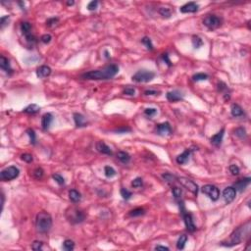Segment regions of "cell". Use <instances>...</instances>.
<instances>
[{"label":"cell","mask_w":251,"mask_h":251,"mask_svg":"<svg viewBox=\"0 0 251 251\" xmlns=\"http://www.w3.org/2000/svg\"><path fill=\"white\" fill-rule=\"evenodd\" d=\"M143 185V181H142L141 178H135L133 181H132V186L134 188H139Z\"/></svg>","instance_id":"ee69618b"},{"label":"cell","mask_w":251,"mask_h":251,"mask_svg":"<svg viewBox=\"0 0 251 251\" xmlns=\"http://www.w3.org/2000/svg\"><path fill=\"white\" fill-rule=\"evenodd\" d=\"M51 39H52V36H51L49 33H45V35H43L41 37H40V40L41 42L45 43V44H47L51 41Z\"/></svg>","instance_id":"816d5d0a"},{"label":"cell","mask_w":251,"mask_h":251,"mask_svg":"<svg viewBox=\"0 0 251 251\" xmlns=\"http://www.w3.org/2000/svg\"><path fill=\"white\" fill-rule=\"evenodd\" d=\"M141 42H142V44H144V45H145V47H146L148 50H153V49H154L153 43H152L151 39H150L149 37L144 36L143 38L141 39Z\"/></svg>","instance_id":"f35d334b"},{"label":"cell","mask_w":251,"mask_h":251,"mask_svg":"<svg viewBox=\"0 0 251 251\" xmlns=\"http://www.w3.org/2000/svg\"><path fill=\"white\" fill-rule=\"evenodd\" d=\"M158 12L159 14H160L163 18H166V19H169L171 18V16H172V11H171L169 8L167 7H161V8H159L158 10Z\"/></svg>","instance_id":"4dcf8cb0"},{"label":"cell","mask_w":251,"mask_h":251,"mask_svg":"<svg viewBox=\"0 0 251 251\" xmlns=\"http://www.w3.org/2000/svg\"><path fill=\"white\" fill-rule=\"evenodd\" d=\"M221 24H222L221 19L215 15H208L203 20V25L208 28L209 30H216V28H218L221 26Z\"/></svg>","instance_id":"ba28073f"},{"label":"cell","mask_w":251,"mask_h":251,"mask_svg":"<svg viewBox=\"0 0 251 251\" xmlns=\"http://www.w3.org/2000/svg\"><path fill=\"white\" fill-rule=\"evenodd\" d=\"M124 94L129 96H134L135 94V89L134 87H126L124 89Z\"/></svg>","instance_id":"f5cc1de1"},{"label":"cell","mask_w":251,"mask_h":251,"mask_svg":"<svg viewBox=\"0 0 251 251\" xmlns=\"http://www.w3.org/2000/svg\"><path fill=\"white\" fill-rule=\"evenodd\" d=\"M158 93H159V91H157V90H152V89L146 90L145 92H144L145 95H158Z\"/></svg>","instance_id":"6f0895ef"},{"label":"cell","mask_w":251,"mask_h":251,"mask_svg":"<svg viewBox=\"0 0 251 251\" xmlns=\"http://www.w3.org/2000/svg\"><path fill=\"white\" fill-rule=\"evenodd\" d=\"M97 7H98V1H91V2H89L88 3V5H87V10H89V11H94V10H96L97 9Z\"/></svg>","instance_id":"f907efd6"},{"label":"cell","mask_w":251,"mask_h":251,"mask_svg":"<svg viewBox=\"0 0 251 251\" xmlns=\"http://www.w3.org/2000/svg\"><path fill=\"white\" fill-rule=\"evenodd\" d=\"M201 191L206 194L212 201H217L220 197V190L219 188L213 185H205L202 186Z\"/></svg>","instance_id":"52a82bcc"},{"label":"cell","mask_w":251,"mask_h":251,"mask_svg":"<svg viewBox=\"0 0 251 251\" xmlns=\"http://www.w3.org/2000/svg\"><path fill=\"white\" fill-rule=\"evenodd\" d=\"M155 250H169V247L167 246H162V245H157V246L155 247Z\"/></svg>","instance_id":"680465c9"},{"label":"cell","mask_w":251,"mask_h":251,"mask_svg":"<svg viewBox=\"0 0 251 251\" xmlns=\"http://www.w3.org/2000/svg\"><path fill=\"white\" fill-rule=\"evenodd\" d=\"M75 248V242L71 239H66V240L63 242V249L66 251H72Z\"/></svg>","instance_id":"d6a6232c"},{"label":"cell","mask_w":251,"mask_h":251,"mask_svg":"<svg viewBox=\"0 0 251 251\" xmlns=\"http://www.w3.org/2000/svg\"><path fill=\"white\" fill-rule=\"evenodd\" d=\"M178 181H179V182H180V184L182 186L186 188L187 190H189L194 195H197V193H198V185L195 184L194 181L189 180V179H187V178H184V177H181V178H179Z\"/></svg>","instance_id":"9c48e42d"},{"label":"cell","mask_w":251,"mask_h":251,"mask_svg":"<svg viewBox=\"0 0 251 251\" xmlns=\"http://www.w3.org/2000/svg\"><path fill=\"white\" fill-rule=\"evenodd\" d=\"M43 176V170L41 168H37L33 171V177L36 179V180H40Z\"/></svg>","instance_id":"7dc6e473"},{"label":"cell","mask_w":251,"mask_h":251,"mask_svg":"<svg viewBox=\"0 0 251 251\" xmlns=\"http://www.w3.org/2000/svg\"><path fill=\"white\" fill-rule=\"evenodd\" d=\"M230 172L233 176H237L239 174V168L236 166V165H231V166H230Z\"/></svg>","instance_id":"db71d44e"},{"label":"cell","mask_w":251,"mask_h":251,"mask_svg":"<svg viewBox=\"0 0 251 251\" xmlns=\"http://www.w3.org/2000/svg\"><path fill=\"white\" fill-rule=\"evenodd\" d=\"M1 205H2V208H3V205H4V194H3V193L1 194Z\"/></svg>","instance_id":"94428289"},{"label":"cell","mask_w":251,"mask_h":251,"mask_svg":"<svg viewBox=\"0 0 251 251\" xmlns=\"http://www.w3.org/2000/svg\"><path fill=\"white\" fill-rule=\"evenodd\" d=\"M18 4L21 6V9H22V10H25V3H24V2H23V1H19Z\"/></svg>","instance_id":"91938a15"},{"label":"cell","mask_w":251,"mask_h":251,"mask_svg":"<svg viewBox=\"0 0 251 251\" xmlns=\"http://www.w3.org/2000/svg\"><path fill=\"white\" fill-rule=\"evenodd\" d=\"M145 214V210L143 208H135L132 211H130L129 212V216L130 217H139V216H142Z\"/></svg>","instance_id":"1f68e13d"},{"label":"cell","mask_w":251,"mask_h":251,"mask_svg":"<svg viewBox=\"0 0 251 251\" xmlns=\"http://www.w3.org/2000/svg\"><path fill=\"white\" fill-rule=\"evenodd\" d=\"M52 178H53V180H54L59 185H65V180H64V178H63V177H62L61 175H59V174H54V175H52Z\"/></svg>","instance_id":"7bdbcfd3"},{"label":"cell","mask_w":251,"mask_h":251,"mask_svg":"<svg viewBox=\"0 0 251 251\" xmlns=\"http://www.w3.org/2000/svg\"><path fill=\"white\" fill-rule=\"evenodd\" d=\"M59 23V18L57 17H53V18H50L46 21V26L48 28H54L55 26H57V24Z\"/></svg>","instance_id":"60d3db41"},{"label":"cell","mask_w":251,"mask_h":251,"mask_svg":"<svg viewBox=\"0 0 251 251\" xmlns=\"http://www.w3.org/2000/svg\"><path fill=\"white\" fill-rule=\"evenodd\" d=\"M192 150L191 149H185L184 152H182L181 154H180V155L177 157L176 159V161L177 163H178L179 165H184L185 164L188 160H189V157H190V154H191Z\"/></svg>","instance_id":"ffe728a7"},{"label":"cell","mask_w":251,"mask_h":251,"mask_svg":"<svg viewBox=\"0 0 251 251\" xmlns=\"http://www.w3.org/2000/svg\"><path fill=\"white\" fill-rule=\"evenodd\" d=\"M199 6L195 2H188L180 8V11L181 13H195L198 11Z\"/></svg>","instance_id":"5bb4252c"},{"label":"cell","mask_w":251,"mask_h":251,"mask_svg":"<svg viewBox=\"0 0 251 251\" xmlns=\"http://www.w3.org/2000/svg\"><path fill=\"white\" fill-rule=\"evenodd\" d=\"M9 19H10L9 16H3V17H1V19H0V28H1V30H3V28L8 25Z\"/></svg>","instance_id":"f6af8a7d"},{"label":"cell","mask_w":251,"mask_h":251,"mask_svg":"<svg viewBox=\"0 0 251 251\" xmlns=\"http://www.w3.org/2000/svg\"><path fill=\"white\" fill-rule=\"evenodd\" d=\"M156 133L159 135H166V134H172V128L168 122L158 124L156 126Z\"/></svg>","instance_id":"7c38bea8"},{"label":"cell","mask_w":251,"mask_h":251,"mask_svg":"<svg viewBox=\"0 0 251 251\" xmlns=\"http://www.w3.org/2000/svg\"><path fill=\"white\" fill-rule=\"evenodd\" d=\"M119 72V67L115 64L109 65L101 70L89 71L83 74L81 78L83 79H88V81H106L111 79L115 77Z\"/></svg>","instance_id":"6da1fadb"},{"label":"cell","mask_w":251,"mask_h":251,"mask_svg":"<svg viewBox=\"0 0 251 251\" xmlns=\"http://www.w3.org/2000/svg\"><path fill=\"white\" fill-rule=\"evenodd\" d=\"M74 121H75L77 128H83V127H87V119L84 118L83 115H82V114L79 113L74 114Z\"/></svg>","instance_id":"7402d4cb"},{"label":"cell","mask_w":251,"mask_h":251,"mask_svg":"<svg viewBox=\"0 0 251 251\" xmlns=\"http://www.w3.org/2000/svg\"><path fill=\"white\" fill-rule=\"evenodd\" d=\"M186 241H187V236L181 235L179 237L178 241H177V248H178L179 250H182V249L185 248V246Z\"/></svg>","instance_id":"83f0119b"},{"label":"cell","mask_w":251,"mask_h":251,"mask_svg":"<svg viewBox=\"0 0 251 251\" xmlns=\"http://www.w3.org/2000/svg\"><path fill=\"white\" fill-rule=\"evenodd\" d=\"M104 174H105L106 178L111 179V178H113V177H115L117 173H116L115 169H114L113 167H111V166H105V168H104Z\"/></svg>","instance_id":"f546056e"},{"label":"cell","mask_w":251,"mask_h":251,"mask_svg":"<svg viewBox=\"0 0 251 251\" xmlns=\"http://www.w3.org/2000/svg\"><path fill=\"white\" fill-rule=\"evenodd\" d=\"M21 159H22L23 161L27 162V163H31V162H32V160H33L32 156L31 155V154H28V153L23 154V155L21 156Z\"/></svg>","instance_id":"681fc988"},{"label":"cell","mask_w":251,"mask_h":251,"mask_svg":"<svg viewBox=\"0 0 251 251\" xmlns=\"http://www.w3.org/2000/svg\"><path fill=\"white\" fill-rule=\"evenodd\" d=\"M172 192H173V195H174L175 199H177V200H180V199L181 198V195H182L181 188H180L178 186H174L172 188Z\"/></svg>","instance_id":"ab89813d"},{"label":"cell","mask_w":251,"mask_h":251,"mask_svg":"<svg viewBox=\"0 0 251 251\" xmlns=\"http://www.w3.org/2000/svg\"><path fill=\"white\" fill-rule=\"evenodd\" d=\"M250 181H251L250 178H244L242 180H239V181H237L236 182L233 184V187L236 188V191L242 192L245 188H246V186L250 184Z\"/></svg>","instance_id":"d6986e66"},{"label":"cell","mask_w":251,"mask_h":251,"mask_svg":"<svg viewBox=\"0 0 251 251\" xmlns=\"http://www.w3.org/2000/svg\"><path fill=\"white\" fill-rule=\"evenodd\" d=\"M69 198H70V200L74 203H77L79 201H81V199H82V195H81V193H79L78 190L76 189H71L69 191Z\"/></svg>","instance_id":"4316f807"},{"label":"cell","mask_w":251,"mask_h":251,"mask_svg":"<svg viewBox=\"0 0 251 251\" xmlns=\"http://www.w3.org/2000/svg\"><path fill=\"white\" fill-rule=\"evenodd\" d=\"M162 59H163V61H164L165 63H166L168 67H171V66H172V62H171V60H170V58H169V54H168V53H164V54H162Z\"/></svg>","instance_id":"11a10c76"},{"label":"cell","mask_w":251,"mask_h":251,"mask_svg":"<svg viewBox=\"0 0 251 251\" xmlns=\"http://www.w3.org/2000/svg\"><path fill=\"white\" fill-rule=\"evenodd\" d=\"M120 193H121V196L123 197V199H125V200H130L133 196L132 191H130L129 189H127V188H122Z\"/></svg>","instance_id":"74e56055"},{"label":"cell","mask_w":251,"mask_h":251,"mask_svg":"<svg viewBox=\"0 0 251 251\" xmlns=\"http://www.w3.org/2000/svg\"><path fill=\"white\" fill-rule=\"evenodd\" d=\"M39 110H40V107H39L37 104H31V105L27 106L25 109L23 110V112L26 114H30V115H33V114L38 113Z\"/></svg>","instance_id":"cb8c5ba5"},{"label":"cell","mask_w":251,"mask_h":251,"mask_svg":"<svg viewBox=\"0 0 251 251\" xmlns=\"http://www.w3.org/2000/svg\"><path fill=\"white\" fill-rule=\"evenodd\" d=\"M66 218L71 224H81L84 221L85 215L82 210L72 207L66 211Z\"/></svg>","instance_id":"277c9868"},{"label":"cell","mask_w":251,"mask_h":251,"mask_svg":"<svg viewBox=\"0 0 251 251\" xmlns=\"http://www.w3.org/2000/svg\"><path fill=\"white\" fill-rule=\"evenodd\" d=\"M224 134H225V129H222L220 132H218L217 134H215L212 138H211L210 141L213 145L219 147L222 144V141H223L224 138Z\"/></svg>","instance_id":"2e32d148"},{"label":"cell","mask_w":251,"mask_h":251,"mask_svg":"<svg viewBox=\"0 0 251 251\" xmlns=\"http://www.w3.org/2000/svg\"><path fill=\"white\" fill-rule=\"evenodd\" d=\"M0 68L6 74H8L9 76L13 74V69L12 67H11L10 61L8 60V58H6V57L3 55L0 56Z\"/></svg>","instance_id":"4fadbf2b"},{"label":"cell","mask_w":251,"mask_h":251,"mask_svg":"<svg viewBox=\"0 0 251 251\" xmlns=\"http://www.w3.org/2000/svg\"><path fill=\"white\" fill-rule=\"evenodd\" d=\"M235 134L237 136L238 138H240V139H243L246 138V130H245L244 128H237L235 130Z\"/></svg>","instance_id":"d590c367"},{"label":"cell","mask_w":251,"mask_h":251,"mask_svg":"<svg viewBox=\"0 0 251 251\" xmlns=\"http://www.w3.org/2000/svg\"><path fill=\"white\" fill-rule=\"evenodd\" d=\"M117 158L120 162L123 164H128L130 161V155L126 151H118L117 152Z\"/></svg>","instance_id":"603a6c76"},{"label":"cell","mask_w":251,"mask_h":251,"mask_svg":"<svg viewBox=\"0 0 251 251\" xmlns=\"http://www.w3.org/2000/svg\"><path fill=\"white\" fill-rule=\"evenodd\" d=\"M95 147H96V150L101 154H105V155H112L113 154L111 148L103 141H98L97 143H96Z\"/></svg>","instance_id":"e0dca14e"},{"label":"cell","mask_w":251,"mask_h":251,"mask_svg":"<svg viewBox=\"0 0 251 251\" xmlns=\"http://www.w3.org/2000/svg\"><path fill=\"white\" fill-rule=\"evenodd\" d=\"M248 232H249V223H247L246 226L240 227L236 231H233L227 240L221 242V245L226 247H232V246H235V245L240 244L241 241L244 239L245 235H247Z\"/></svg>","instance_id":"7a4b0ae2"},{"label":"cell","mask_w":251,"mask_h":251,"mask_svg":"<svg viewBox=\"0 0 251 251\" xmlns=\"http://www.w3.org/2000/svg\"><path fill=\"white\" fill-rule=\"evenodd\" d=\"M104 53H105V57H106V58H109V57H110V56H109V52H108L107 50H105V52H104Z\"/></svg>","instance_id":"6125c7cd"},{"label":"cell","mask_w":251,"mask_h":251,"mask_svg":"<svg viewBox=\"0 0 251 251\" xmlns=\"http://www.w3.org/2000/svg\"><path fill=\"white\" fill-rule=\"evenodd\" d=\"M51 68L49 66H46V65H42L40 67L37 68L36 70V76L37 78L39 79H44V78H47L51 75Z\"/></svg>","instance_id":"9a60e30c"},{"label":"cell","mask_w":251,"mask_h":251,"mask_svg":"<svg viewBox=\"0 0 251 251\" xmlns=\"http://www.w3.org/2000/svg\"><path fill=\"white\" fill-rule=\"evenodd\" d=\"M231 113L233 117H241L243 115V110L242 108L238 104H232L231 107Z\"/></svg>","instance_id":"d4e9b609"},{"label":"cell","mask_w":251,"mask_h":251,"mask_svg":"<svg viewBox=\"0 0 251 251\" xmlns=\"http://www.w3.org/2000/svg\"><path fill=\"white\" fill-rule=\"evenodd\" d=\"M130 128H121V129H119V130H116L115 132L116 133H119V134H126V133H128V132H130Z\"/></svg>","instance_id":"9f6ffc18"},{"label":"cell","mask_w":251,"mask_h":251,"mask_svg":"<svg viewBox=\"0 0 251 251\" xmlns=\"http://www.w3.org/2000/svg\"><path fill=\"white\" fill-rule=\"evenodd\" d=\"M209 76L207 74H204V73H197L195 75L192 76V79L194 82H201V81H206L208 79Z\"/></svg>","instance_id":"836d02e7"},{"label":"cell","mask_w":251,"mask_h":251,"mask_svg":"<svg viewBox=\"0 0 251 251\" xmlns=\"http://www.w3.org/2000/svg\"><path fill=\"white\" fill-rule=\"evenodd\" d=\"M162 178L166 181L167 182H170V184H172V182H175L177 180H178V178H177V176L173 175V174H171V173H165L162 175Z\"/></svg>","instance_id":"e575fe53"},{"label":"cell","mask_w":251,"mask_h":251,"mask_svg":"<svg viewBox=\"0 0 251 251\" xmlns=\"http://www.w3.org/2000/svg\"><path fill=\"white\" fill-rule=\"evenodd\" d=\"M52 227V217L45 211H41L36 215V231L40 233H46Z\"/></svg>","instance_id":"3957f363"},{"label":"cell","mask_w":251,"mask_h":251,"mask_svg":"<svg viewBox=\"0 0 251 251\" xmlns=\"http://www.w3.org/2000/svg\"><path fill=\"white\" fill-rule=\"evenodd\" d=\"M27 134L28 135V138H30V141L32 145H35L36 143V134L35 133V130H32V129H28L27 130Z\"/></svg>","instance_id":"8d00e7d4"},{"label":"cell","mask_w":251,"mask_h":251,"mask_svg":"<svg viewBox=\"0 0 251 251\" xmlns=\"http://www.w3.org/2000/svg\"><path fill=\"white\" fill-rule=\"evenodd\" d=\"M156 113H157L156 108H146L144 110V114L148 117H152L154 115H156Z\"/></svg>","instance_id":"c3c4849f"},{"label":"cell","mask_w":251,"mask_h":251,"mask_svg":"<svg viewBox=\"0 0 251 251\" xmlns=\"http://www.w3.org/2000/svg\"><path fill=\"white\" fill-rule=\"evenodd\" d=\"M42 246H43V243L41 241H38V240H36L33 241V243L32 244V250H36V251H39L42 249Z\"/></svg>","instance_id":"bcb514c9"},{"label":"cell","mask_w":251,"mask_h":251,"mask_svg":"<svg viewBox=\"0 0 251 251\" xmlns=\"http://www.w3.org/2000/svg\"><path fill=\"white\" fill-rule=\"evenodd\" d=\"M20 175V170L16 166H10L8 168H5L0 173V179L1 181H12L16 178H18Z\"/></svg>","instance_id":"8992f818"},{"label":"cell","mask_w":251,"mask_h":251,"mask_svg":"<svg viewBox=\"0 0 251 251\" xmlns=\"http://www.w3.org/2000/svg\"><path fill=\"white\" fill-rule=\"evenodd\" d=\"M166 97L171 102H177V101L182 100V98H184V94L179 90H172V91L167 92Z\"/></svg>","instance_id":"ac0fdd59"},{"label":"cell","mask_w":251,"mask_h":251,"mask_svg":"<svg viewBox=\"0 0 251 251\" xmlns=\"http://www.w3.org/2000/svg\"><path fill=\"white\" fill-rule=\"evenodd\" d=\"M236 196V190L233 186H228L223 191V198L227 204L232 203Z\"/></svg>","instance_id":"8fae6325"},{"label":"cell","mask_w":251,"mask_h":251,"mask_svg":"<svg viewBox=\"0 0 251 251\" xmlns=\"http://www.w3.org/2000/svg\"><path fill=\"white\" fill-rule=\"evenodd\" d=\"M74 3H75L74 1H68L67 2V5H69V6H70V5H74Z\"/></svg>","instance_id":"be15d7a7"},{"label":"cell","mask_w":251,"mask_h":251,"mask_svg":"<svg viewBox=\"0 0 251 251\" xmlns=\"http://www.w3.org/2000/svg\"><path fill=\"white\" fill-rule=\"evenodd\" d=\"M52 121H53V116L51 113H46L44 114L41 118V127L44 130H47L51 124H52Z\"/></svg>","instance_id":"44dd1931"},{"label":"cell","mask_w":251,"mask_h":251,"mask_svg":"<svg viewBox=\"0 0 251 251\" xmlns=\"http://www.w3.org/2000/svg\"><path fill=\"white\" fill-rule=\"evenodd\" d=\"M192 45H193V47H194L195 49H198V48H200L202 45L204 44L203 40H202V38L200 36H192Z\"/></svg>","instance_id":"f1b7e54d"},{"label":"cell","mask_w":251,"mask_h":251,"mask_svg":"<svg viewBox=\"0 0 251 251\" xmlns=\"http://www.w3.org/2000/svg\"><path fill=\"white\" fill-rule=\"evenodd\" d=\"M21 32L24 36L32 35V25L28 22H23L21 24Z\"/></svg>","instance_id":"484cf974"},{"label":"cell","mask_w":251,"mask_h":251,"mask_svg":"<svg viewBox=\"0 0 251 251\" xmlns=\"http://www.w3.org/2000/svg\"><path fill=\"white\" fill-rule=\"evenodd\" d=\"M181 216H182V218H184V222H185L186 230L189 232H194L196 231V226L194 225V222H193L192 215L190 213L186 212V211H185L184 213H181Z\"/></svg>","instance_id":"30bf717a"},{"label":"cell","mask_w":251,"mask_h":251,"mask_svg":"<svg viewBox=\"0 0 251 251\" xmlns=\"http://www.w3.org/2000/svg\"><path fill=\"white\" fill-rule=\"evenodd\" d=\"M155 78V73L148 70H138L132 77V79L135 83H149Z\"/></svg>","instance_id":"5b68a950"},{"label":"cell","mask_w":251,"mask_h":251,"mask_svg":"<svg viewBox=\"0 0 251 251\" xmlns=\"http://www.w3.org/2000/svg\"><path fill=\"white\" fill-rule=\"evenodd\" d=\"M228 89H229V88H228V85H227L225 83L220 82V83H218V90L221 91V92H225V100H226V96H227V94H228V95H230L229 93H227Z\"/></svg>","instance_id":"b9f144b4"}]
</instances>
